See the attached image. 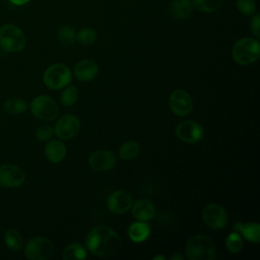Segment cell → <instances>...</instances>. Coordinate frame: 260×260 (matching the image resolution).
Returning <instances> with one entry per match:
<instances>
[{
	"label": "cell",
	"mask_w": 260,
	"mask_h": 260,
	"mask_svg": "<svg viewBox=\"0 0 260 260\" xmlns=\"http://www.w3.org/2000/svg\"><path fill=\"white\" fill-rule=\"evenodd\" d=\"M158 259H161V260H165L166 257L162 256V255H158V256H154L153 257V260H158Z\"/></svg>",
	"instance_id": "35"
},
{
	"label": "cell",
	"mask_w": 260,
	"mask_h": 260,
	"mask_svg": "<svg viewBox=\"0 0 260 260\" xmlns=\"http://www.w3.org/2000/svg\"><path fill=\"white\" fill-rule=\"evenodd\" d=\"M140 152V146L135 141H128L121 145L119 149V156L124 160L135 158Z\"/></svg>",
	"instance_id": "24"
},
{
	"label": "cell",
	"mask_w": 260,
	"mask_h": 260,
	"mask_svg": "<svg viewBox=\"0 0 260 260\" xmlns=\"http://www.w3.org/2000/svg\"><path fill=\"white\" fill-rule=\"evenodd\" d=\"M259 56L260 45L259 42L253 38L239 40L232 50V57L239 65H250L257 61Z\"/></svg>",
	"instance_id": "3"
},
{
	"label": "cell",
	"mask_w": 260,
	"mask_h": 260,
	"mask_svg": "<svg viewBox=\"0 0 260 260\" xmlns=\"http://www.w3.org/2000/svg\"><path fill=\"white\" fill-rule=\"evenodd\" d=\"M30 110L35 117L44 121H52L59 115L57 103L46 94L36 96L30 103Z\"/></svg>",
	"instance_id": "6"
},
{
	"label": "cell",
	"mask_w": 260,
	"mask_h": 260,
	"mask_svg": "<svg viewBox=\"0 0 260 260\" xmlns=\"http://www.w3.org/2000/svg\"><path fill=\"white\" fill-rule=\"evenodd\" d=\"M171 259H172V260H183L184 257H183L181 254L176 253V254H174V255L171 257Z\"/></svg>",
	"instance_id": "34"
},
{
	"label": "cell",
	"mask_w": 260,
	"mask_h": 260,
	"mask_svg": "<svg viewBox=\"0 0 260 260\" xmlns=\"http://www.w3.org/2000/svg\"><path fill=\"white\" fill-rule=\"evenodd\" d=\"M150 235V228L145 221L133 222L128 230V236L133 242H143Z\"/></svg>",
	"instance_id": "19"
},
{
	"label": "cell",
	"mask_w": 260,
	"mask_h": 260,
	"mask_svg": "<svg viewBox=\"0 0 260 260\" xmlns=\"http://www.w3.org/2000/svg\"><path fill=\"white\" fill-rule=\"evenodd\" d=\"M192 9V0H174L171 3V13L176 18H187L191 14Z\"/></svg>",
	"instance_id": "20"
},
{
	"label": "cell",
	"mask_w": 260,
	"mask_h": 260,
	"mask_svg": "<svg viewBox=\"0 0 260 260\" xmlns=\"http://www.w3.org/2000/svg\"><path fill=\"white\" fill-rule=\"evenodd\" d=\"M234 231L242 235L249 242L257 244L260 241V225L257 222L242 223L238 221L234 224Z\"/></svg>",
	"instance_id": "18"
},
{
	"label": "cell",
	"mask_w": 260,
	"mask_h": 260,
	"mask_svg": "<svg viewBox=\"0 0 260 260\" xmlns=\"http://www.w3.org/2000/svg\"><path fill=\"white\" fill-rule=\"evenodd\" d=\"M85 244L89 252L93 255L111 257L117 254L121 248V239L112 228L98 225L89 231Z\"/></svg>",
	"instance_id": "1"
},
{
	"label": "cell",
	"mask_w": 260,
	"mask_h": 260,
	"mask_svg": "<svg viewBox=\"0 0 260 260\" xmlns=\"http://www.w3.org/2000/svg\"><path fill=\"white\" fill-rule=\"evenodd\" d=\"M29 0H10V2L14 5H23L25 3H27Z\"/></svg>",
	"instance_id": "33"
},
{
	"label": "cell",
	"mask_w": 260,
	"mask_h": 260,
	"mask_svg": "<svg viewBox=\"0 0 260 260\" xmlns=\"http://www.w3.org/2000/svg\"><path fill=\"white\" fill-rule=\"evenodd\" d=\"M99 72V66L93 60L85 59L79 61L74 68L75 77L83 82L93 79Z\"/></svg>",
	"instance_id": "15"
},
{
	"label": "cell",
	"mask_w": 260,
	"mask_h": 260,
	"mask_svg": "<svg viewBox=\"0 0 260 260\" xmlns=\"http://www.w3.org/2000/svg\"><path fill=\"white\" fill-rule=\"evenodd\" d=\"M236 5L238 10L245 15H252L255 13L256 5L254 0H237Z\"/></svg>",
	"instance_id": "30"
},
{
	"label": "cell",
	"mask_w": 260,
	"mask_h": 260,
	"mask_svg": "<svg viewBox=\"0 0 260 260\" xmlns=\"http://www.w3.org/2000/svg\"><path fill=\"white\" fill-rule=\"evenodd\" d=\"M3 109L9 115H19L26 111L27 104L22 99L12 98L3 104Z\"/></svg>",
	"instance_id": "22"
},
{
	"label": "cell",
	"mask_w": 260,
	"mask_h": 260,
	"mask_svg": "<svg viewBox=\"0 0 260 260\" xmlns=\"http://www.w3.org/2000/svg\"><path fill=\"white\" fill-rule=\"evenodd\" d=\"M26 44L24 32L12 23H6L0 27V47L10 53L21 51Z\"/></svg>",
	"instance_id": "4"
},
{
	"label": "cell",
	"mask_w": 260,
	"mask_h": 260,
	"mask_svg": "<svg viewBox=\"0 0 260 260\" xmlns=\"http://www.w3.org/2000/svg\"><path fill=\"white\" fill-rule=\"evenodd\" d=\"M55 131L49 125H42L36 129V137L41 141H46L52 138Z\"/></svg>",
	"instance_id": "31"
},
{
	"label": "cell",
	"mask_w": 260,
	"mask_h": 260,
	"mask_svg": "<svg viewBox=\"0 0 260 260\" xmlns=\"http://www.w3.org/2000/svg\"><path fill=\"white\" fill-rule=\"evenodd\" d=\"M89 166L95 171H110L116 166V155L109 150H96L89 155Z\"/></svg>",
	"instance_id": "14"
},
{
	"label": "cell",
	"mask_w": 260,
	"mask_h": 260,
	"mask_svg": "<svg viewBox=\"0 0 260 260\" xmlns=\"http://www.w3.org/2000/svg\"><path fill=\"white\" fill-rule=\"evenodd\" d=\"M71 70L64 64H53L44 73V83L51 89H59L68 85L71 81Z\"/></svg>",
	"instance_id": "5"
},
{
	"label": "cell",
	"mask_w": 260,
	"mask_h": 260,
	"mask_svg": "<svg viewBox=\"0 0 260 260\" xmlns=\"http://www.w3.org/2000/svg\"><path fill=\"white\" fill-rule=\"evenodd\" d=\"M25 180L24 172L15 165H2L0 167V185L6 188L20 186Z\"/></svg>",
	"instance_id": "11"
},
{
	"label": "cell",
	"mask_w": 260,
	"mask_h": 260,
	"mask_svg": "<svg viewBox=\"0 0 260 260\" xmlns=\"http://www.w3.org/2000/svg\"><path fill=\"white\" fill-rule=\"evenodd\" d=\"M251 29H252V32H253L257 38H259V29H260V16H259V14H256V15L252 18V21H251Z\"/></svg>",
	"instance_id": "32"
},
{
	"label": "cell",
	"mask_w": 260,
	"mask_h": 260,
	"mask_svg": "<svg viewBox=\"0 0 260 260\" xmlns=\"http://www.w3.org/2000/svg\"><path fill=\"white\" fill-rule=\"evenodd\" d=\"M133 216L141 221L150 220L155 214V207L151 201L147 199L137 200L132 206Z\"/></svg>",
	"instance_id": "16"
},
{
	"label": "cell",
	"mask_w": 260,
	"mask_h": 260,
	"mask_svg": "<svg viewBox=\"0 0 260 260\" xmlns=\"http://www.w3.org/2000/svg\"><path fill=\"white\" fill-rule=\"evenodd\" d=\"M107 204L111 212L116 214H122L127 212L131 208L133 204V199L128 191L118 190L110 195Z\"/></svg>",
	"instance_id": "13"
},
{
	"label": "cell",
	"mask_w": 260,
	"mask_h": 260,
	"mask_svg": "<svg viewBox=\"0 0 260 260\" xmlns=\"http://www.w3.org/2000/svg\"><path fill=\"white\" fill-rule=\"evenodd\" d=\"M192 4L202 12H214L221 4V0H192Z\"/></svg>",
	"instance_id": "26"
},
{
	"label": "cell",
	"mask_w": 260,
	"mask_h": 260,
	"mask_svg": "<svg viewBox=\"0 0 260 260\" xmlns=\"http://www.w3.org/2000/svg\"><path fill=\"white\" fill-rule=\"evenodd\" d=\"M76 41L82 45H91L96 39V32L89 27H84L76 34Z\"/></svg>",
	"instance_id": "29"
},
{
	"label": "cell",
	"mask_w": 260,
	"mask_h": 260,
	"mask_svg": "<svg viewBox=\"0 0 260 260\" xmlns=\"http://www.w3.org/2000/svg\"><path fill=\"white\" fill-rule=\"evenodd\" d=\"M78 99V90L75 86H69L65 88L60 96V102L65 107H70L76 103Z\"/></svg>",
	"instance_id": "27"
},
{
	"label": "cell",
	"mask_w": 260,
	"mask_h": 260,
	"mask_svg": "<svg viewBox=\"0 0 260 260\" xmlns=\"http://www.w3.org/2000/svg\"><path fill=\"white\" fill-rule=\"evenodd\" d=\"M80 129V122L73 115H65L61 117L55 126V133L63 140L73 138Z\"/></svg>",
	"instance_id": "12"
},
{
	"label": "cell",
	"mask_w": 260,
	"mask_h": 260,
	"mask_svg": "<svg viewBox=\"0 0 260 260\" xmlns=\"http://www.w3.org/2000/svg\"><path fill=\"white\" fill-rule=\"evenodd\" d=\"M0 57H1V53H0Z\"/></svg>",
	"instance_id": "36"
},
{
	"label": "cell",
	"mask_w": 260,
	"mask_h": 260,
	"mask_svg": "<svg viewBox=\"0 0 260 260\" xmlns=\"http://www.w3.org/2000/svg\"><path fill=\"white\" fill-rule=\"evenodd\" d=\"M177 137L187 143H196L204 136L203 127L195 121H183L176 127Z\"/></svg>",
	"instance_id": "8"
},
{
	"label": "cell",
	"mask_w": 260,
	"mask_h": 260,
	"mask_svg": "<svg viewBox=\"0 0 260 260\" xmlns=\"http://www.w3.org/2000/svg\"><path fill=\"white\" fill-rule=\"evenodd\" d=\"M203 221L211 229H223L228 223V214L224 208L216 203L208 204L202 211Z\"/></svg>",
	"instance_id": "9"
},
{
	"label": "cell",
	"mask_w": 260,
	"mask_h": 260,
	"mask_svg": "<svg viewBox=\"0 0 260 260\" xmlns=\"http://www.w3.org/2000/svg\"><path fill=\"white\" fill-rule=\"evenodd\" d=\"M53 254L54 245L47 238H31L24 247V255L30 260H47L51 258Z\"/></svg>",
	"instance_id": "7"
},
{
	"label": "cell",
	"mask_w": 260,
	"mask_h": 260,
	"mask_svg": "<svg viewBox=\"0 0 260 260\" xmlns=\"http://www.w3.org/2000/svg\"><path fill=\"white\" fill-rule=\"evenodd\" d=\"M226 248L231 253H239L243 249V240L239 233L233 232L226 238Z\"/></svg>",
	"instance_id": "28"
},
{
	"label": "cell",
	"mask_w": 260,
	"mask_h": 260,
	"mask_svg": "<svg viewBox=\"0 0 260 260\" xmlns=\"http://www.w3.org/2000/svg\"><path fill=\"white\" fill-rule=\"evenodd\" d=\"M76 35L74 29L69 25H63L58 30V39L61 45L71 46L76 40Z\"/></svg>",
	"instance_id": "25"
},
{
	"label": "cell",
	"mask_w": 260,
	"mask_h": 260,
	"mask_svg": "<svg viewBox=\"0 0 260 260\" xmlns=\"http://www.w3.org/2000/svg\"><path fill=\"white\" fill-rule=\"evenodd\" d=\"M67 153V148L60 140H51L45 146V156L53 164L61 162Z\"/></svg>",
	"instance_id": "17"
},
{
	"label": "cell",
	"mask_w": 260,
	"mask_h": 260,
	"mask_svg": "<svg viewBox=\"0 0 260 260\" xmlns=\"http://www.w3.org/2000/svg\"><path fill=\"white\" fill-rule=\"evenodd\" d=\"M186 254L190 260H212L215 256L213 241L206 235H196L189 239Z\"/></svg>",
	"instance_id": "2"
},
{
	"label": "cell",
	"mask_w": 260,
	"mask_h": 260,
	"mask_svg": "<svg viewBox=\"0 0 260 260\" xmlns=\"http://www.w3.org/2000/svg\"><path fill=\"white\" fill-rule=\"evenodd\" d=\"M4 242L12 251H19L22 248V237L14 229H7L4 233Z\"/></svg>",
	"instance_id": "23"
},
{
	"label": "cell",
	"mask_w": 260,
	"mask_h": 260,
	"mask_svg": "<svg viewBox=\"0 0 260 260\" xmlns=\"http://www.w3.org/2000/svg\"><path fill=\"white\" fill-rule=\"evenodd\" d=\"M169 105L175 115L184 117L192 111L193 101L191 95L186 90L176 89L170 95Z\"/></svg>",
	"instance_id": "10"
},
{
	"label": "cell",
	"mask_w": 260,
	"mask_h": 260,
	"mask_svg": "<svg viewBox=\"0 0 260 260\" xmlns=\"http://www.w3.org/2000/svg\"><path fill=\"white\" fill-rule=\"evenodd\" d=\"M86 257L84 247L79 243H72L68 245L62 254L64 260H83Z\"/></svg>",
	"instance_id": "21"
}]
</instances>
